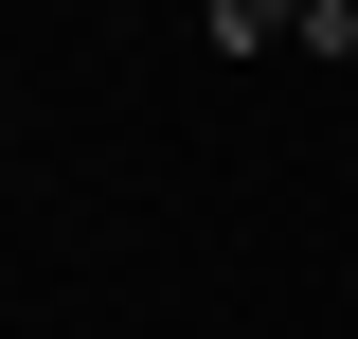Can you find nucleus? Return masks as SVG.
Instances as JSON below:
<instances>
[{
  "instance_id": "f257e3e1",
  "label": "nucleus",
  "mask_w": 358,
  "mask_h": 339,
  "mask_svg": "<svg viewBox=\"0 0 358 339\" xmlns=\"http://www.w3.org/2000/svg\"><path fill=\"white\" fill-rule=\"evenodd\" d=\"M215 18V54H305V0H197Z\"/></svg>"
},
{
  "instance_id": "f03ea898",
  "label": "nucleus",
  "mask_w": 358,
  "mask_h": 339,
  "mask_svg": "<svg viewBox=\"0 0 358 339\" xmlns=\"http://www.w3.org/2000/svg\"><path fill=\"white\" fill-rule=\"evenodd\" d=\"M305 54H322V72H358V0H305Z\"/></svg>"
}]
</instances>
